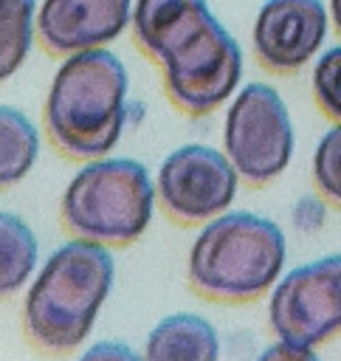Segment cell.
Wrapping results in <instances>:
<instances>
[{
	"mask_svg": "<svg viewBox=\"0 0 341 361\" xmlns=\"http://www.w3.org/2000/svg\"><path fill=\"white\" fill-rule=\"evenodd\" d=\"M268 322L279 341L310 347L341 333V254L302 262L268 293Z\"/></svg>",
	"mask_w": 341,
	"mask_h": 361,
	"instance_id": "52a82bcc",
	"label": "cell"
},
{
	"mask_svg": "<svg viewBox=\"0 0 341 361\" xmlns=\"http://www.w3.org/2000/svg\"><path fill=\"white\" fill-rule=\"evenodd\" d=\"M327 34L321 0H268L254 23V51L273 73H293L316 56Z\"/></svg>",
	"mask_w": 341,
	"mask_h": 361,
	"instance_id": "9c48e42d",
	"label": "cell"
},
{
	"mask_svg": "<svg viewBox=\"0 0 341 361\" xmlns=\"http://www.w3.org/2000/svg\"><path fill=\"white\" fill-rule=\"evenodd\" d=\"M132 37L161 65L169 99L189 116L217 110L240 85L242 51L206 0H138Z\"/></svg>",
	"mask_w": 341,
	"mask_h": 361,
	"instance_id": "6da1fadb",
	"label": "cell"
},
{
	"mask_svg": "<svg viewBox=\"0 0 341 361\" xmlns=\"http://www.w3.org/2000/svg\"><path fill=\"white\" fill-rule=\"evenodd\" d=\"M290 220H293L296 231H302V234H316V231L324 226V220H327V206H324L321 197L304 195V197L296 200V206H293V212H290Z\"/></svg>",
	"mask_w": 341,
	"mask_h": 361,
	"instance_id": "e0dca14e",
	"label": "cell"
},
{
	"mask_svg": "<svg viewBox=\"0 0 341 361\" xmlns=\"http://www.w3.org/2000/svg\"><path fill=\"white\" fill-rule=\"evenodd\" d=\"M293 121L282 96L265 82L245 85L234 96L223 127V152L240 178L248 183L279 178L293 158Z\"/></svg>",
	"mask_w": 341,
	"mask_h": 361,
	"instance_id": "8992f818",
	"label": "cell"
},
{
	"mask_svg": "<svg viewBox=\"0 0 341 361\" xmlns=\"http://www.w3.org/2000/svg\"><path fill=\"white\" fill-rule=\"evenodd\" d=\"M127 68L107 48L70 54L45 99V127L73 158H104L127 127Z\"/></svg>",
	"mask_w": 341,
	"mask_h": 361,
	"instance_id": "3957f363",
	"label": "cell"
},
{
	"mask_svg": "<svg viewBox=\"0 0 341 361\" xmlns=\"http://www.w3.org/2000/svg\"><path fill=\"white\" fill-rule=\"evenodd\" d=\"M39 158V130L17 107L0 104V189L25 180Z\"/></svg>",
	"mask_w": 341,
	"mask_h": 361,
	"instance_id": "4fadbf2b",
	"label": "cell"
},
{
	"mask_svg": "<svg viewBox=\"0 0 341 361\" xmlns=\"http://www.w3.org/2000/svg\"><path fill=\"white\" fill-rule=\"evenodd\" d=\"M116 259L110 245L73 237L39 262L23 299L28 336L51 353H68L87 341L113 290Z\"/></svg>",
	"mask_w": 341,
	"mask_h": 361,
	"instance_id": "7a4b0ae2",
	"label": "cell"
},
{
	"mask_svg": "<svg viewBox=\"0 0 341 361\" xmlns=\"http://www.w3.org/2000/svg\"><path fill=\"white\" fill-rule=\"evenodd\" d=\"M132 0H45L37 34L51 54L70 56L113 42L130 23Z\"/></svg>",
	"mask_w": 341,
	"mask_h": 361,
	"instance_id": "30bf717a",
	"label": "cell"
},
{
	"mask_svg": "<svg viewBox=\"0 0 341 361\" xmlns=\"http://www.w3.org/2000/svg\"><path fill=\"white\" fill-rule=\"evenodd\" d=\"M76 361H144V355L124 341H96L87 344Z\"/></svg>",
	"mask_w": 341,
	"mask_h": 361,
	"instance_id": "ac0fdd59",
	"label": "cell"
},
{
	"mask_svg": "<svg viewBox=\"0 0 341 361\" xmlns=\"http://www.w3.org/2000/svg\"><path fill=\"white\" fill-rule=\"evenodd\" d=\"M254 361H318V355L310 347H296V344L276 341V344L265 347Z\"/></svg>",
	"mask_w": 341,
	"mask_h": 361,
	"instance_id": "d6986e66",
	"label": "cell"
},
{
	"mask_svg": "<svg viewBox=\"0 0 341 361\" xmlns=\"http://www.w3.org/2000/svg\"><path fill=\"white\" fill-rule=\"evenodd\" d=\"M287 262L282 226L256 212H223L197 231L186 274L197 293L217 302H251L279 282Z\"/></svg>",
	"mask_w": 341,
	"mask_h": 361,
	"instance_id": "277c9868",
	"label": "cell"
},
{
	"mask_svg": "<svg viewBox=\"0 0 341 361\" xmlns=\"http://www.w3.org/2000/svg\"><path fill=\"white\" fill-rule=\"evenodd\" d=\"M313 96L324 116L341 121V45L318 56L313 68Z\"/></svg>",
	"mask_w": 341,
	"mask_h": 361,
	"instance_id": "2e32d148",
	"label": "cell"
},
{
	"mask_svg": "<svg viewBox=\"0 0 341 361\" xmlns=\"http://www.w3.org/2000/svg\"><path fill=\"white\" fill-rule=\"evenodd\" d=\"M240 172L225 152L206 144H183L172 149L155 175L158 200L183 223H206L231 209Z\"/></svg>",
	"mask_w": 341,
	"mask_h": 361,
	"instance_id": "ba28073f",
	"label": "cell"
},
{
	"mask_svg": "<svg viewBox=\"0 0 341 361\" xmlns=\"http://www.w3.org/2000/svg\"><path fill=\"white\" fill-rule=\"evenodd\" d=\"M39 268V237L25 217L0 212V296L28 288Z\"/></svg>",
	"mask_w": 341,
	"mask_h": 361,
	"instance_id": "7c38bea8",
	"label": "cell"
},
{
	"mask_svg": "<svg viewBox=\"0 0 341 361\" xmlns=\"http://www.w3.org/2000/svg\"><path fill=\"white\" fill-rule=\"evenodd\" d=\"M155 178L132 158H90L62 192V220L73 237L104 245L138 240L155 214Z\"/></svg>",
	"mask_w": 341,
	"mask_h": 361,
	"instance_id": "5b68a950",
	"label": "cell"
},
{
	"mask_svg": "<svg viewBox=\"0 0 341 361\" xmlns=\"http://www.w3.org/2000/svg\"><path fill=\"white\" fill-rule=\"evenodd\" d=\"M313 180L327 200L341 206V121L333 124L316 144Z\"/></svg>",
	"mask_w": 341,
	"mask_h": 361,
	"instance_id": "9a60e30c",
	"label": "cell"
},
{
	"mask_svg": "<svg viewBox=\"0 0 341 361\" xmlns=\"http://www.w3.org/2000/svg\"><path fill=\"white\" fill-rule=\"evenodd\" d=\"M330 11H333V23H335V28L341 34V0H330Z\"/></svg>",
	"mask_w": 341,
	"mask_h": 361,
	"instance_id": "ffe728a7",
	"label": "cell"
},
{
	"mask_svg": "<svg viewBox=\"0 0 341 361\" xmlns=\"http://www.w3.org/2000/svg\"><path fill=\"white\" fill-rule=\"evenodd\" d=\"M34 11L37 0H0V82H6L31 51Z\"/></svg>",
	"mask_w": 341,
	"mask_h": 361,
	"instance_id": "5bb4252c",
	"label": "cell"
},
{
	"mask_svg": "<svg viewBox=\"0 0 341 361\" xmlns=\"http://www.w3.org/2000/svg\"><path fill=\"white\" fill-rule=\"evenodd\" d=\"M217 327L200 313H169L144 338V361H220Z\"/></svg>",
	"mask_w": 341,
	"mask_h": 361,
	"instance_id": "8fae6325",
	"label": "cell"
}]
</instances>
